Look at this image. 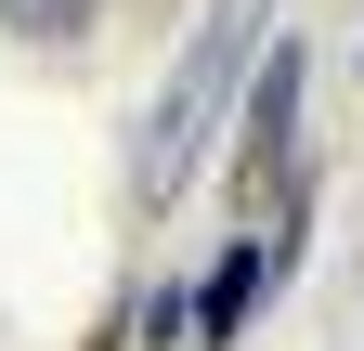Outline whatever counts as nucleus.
Listing matches in <instances>:
<instances>
[{"instance_id":"obj_1","label":"nucleus","mask_w":364,"mask_h":351,"mask_svg":"<svg viewBox=\"0 0 364 351\" xmlns=\"http://www.w3.org/2000/svg\"><path fill=\"white\" fill-rule=\"evenodd\" d=\"M260 39H273V0H208V14H196V39L169 53V92H156V117H144V144H130V195H144V208H169L182 183H196V156H208L221 104L247 92Z\"/></svg>"},{"instance_id":"obj_2","label":"nucleus","mask_w":364,"mask_h":351,"mask_svg":"<svg viewBox=\"0 0 364 351\" xmlns=\"http://www.w3.org/2000/svg\"><path fill=\"white\" fill-rule=\"evenodd\" d=\"M247 195H299V53L287 39H260L247 104H235V208Z\"/></svg>"},{"instance_id":"obj_3","label":"nucleus","mask_w":364,"mask_h":351,"mask_svg":"<svg viewBox=\"0 0 364 351\" xmlns=\"http://www.w3.org/2000/svg\"><path fill=\"white\" fill-rule=\"evenodd\" d=\"M287 234H299V195H287ZM287 234H235L221 247V274L196 286V351H235L247 338V313L273 299V274H287Z\"/></svg>"},{"instance_id":"obj_4","label":"nucleus","mask_w":364,"mask_h":351,"mask_svg":"<svg viewBox=\"0 0 364 351\" xmlns=\"http://www.w3.org/2000/svg\"><path fill=\"white\" fill-rule=\"evenodd\" d=\"M0 26H14V39H53V53H65V39L91 26V0H0Z\"/></svg>"},{"instance_id":"obj_5","label":"nucleus","mask_w":364,"mask_h":351,"mask_svg":"<svg viewBox=\"0 0 364 351\" xmlns=\"http://www.w3.org/2000/svg\"><path fill=\"white\" fill-rule=\"evenodd\" d=\"M169 338H196V299H182V286L144 299V351H169Z\"/></svg>"},{"instance_id":"obj_6","label":"nucleus","mask_w":364,"mask_h":351,"mask_svg":"<svg viewBox=\"0 0 364 351\" xmlns=\"http://www.w3.org/2000/svg\"><path fill=\"white\" fill-rule=\"evenodd\" d=\"M91 351H130V325H105V338H91Z\"/></svg>"}]
</instances>
